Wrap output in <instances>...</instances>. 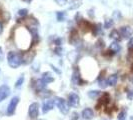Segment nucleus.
<instances>
[{"mask_svg":"<svg viewBox=\"0 0 133 120\" xmlns=\"http://www.w3.org/2000/svg\"><path fill=\"white\" fill-rule=\"evenodd\" d=\"M22 55L23 54L19 52H14L10 51L7 55V60H8V64L11 68H17L22 64Z\"/></svg>","mask_w":133,"mask_h":120,"instance_id":"nucleus-1","label":"nucleus"},{"mask_svg":"<svg viewBox=\"0 0 133 120\" xmlns=\"http://www.w3.org/2000/svg\"><path fill=\"white\" fill-rule=\"evenodd\" d=\"M54 102H55V105L58 107L59 111L62 114H67L69 111V105L67 104V102L63 98L61 97H55L54 98Z\"/></svg>","mask_w":133,"mask_h":120,"instance_id":"nucleus-2","label":"nucleus"},{"mask_svg":"<svg viewBox=\"0 0 133 120\" xmlns=\"http://www.w3.org/2000/svg\"><path fill=\"white\" fill-rule=\"evenodd\" d=\"M18 102H19V98L16 97V96L11 99L9 105L7 107V111H6V113L8 116H12V115L15 113V110H16V107L18 105Z\"/></svg>","mask_w":133,"mask_h":120,"instance_id":"nucleus-3","label":"nucleus"},{"mask_svg":"<svg viewBox=\"0 0 133 120\" xmlns=\"http://www.w3.org/2000/svg\"><path fill=\"white\" fill-rule=\"evenodd\" d=\"M39 113V105L37 103H32L30 106H29V110H28V115L31 119H35L37 118Z\"/></svg>","mask_w":133,"mask_h":120,"instance_id":"nucleus-4","label":"nucleus"},{"mask_svg":"<svg viewBox=\"0 0 133 120\" xmlns=\"http://www.w3.org/2000/svg\"><path fill=\"white\" fill-rule=\"evenodd\" d=\"M119 33L122 38L127 39V38H131L133 34V30L130 26H122L119 29Z\"/></svg>","mask_w":133,"mask_h":120,"instance_id":"nucleus-5","label":"nucleus"},{"mask_svg":"<svg viewBox=\"0 0 133 120\" xmlns=\"http://www.w3.org/2000/svg\"><path fill=\"white\" fill-rule=\"evenodd\" d=\"M79 96L74 92H71L68 96V105L71 107H77L79 105Z\"/></svg>","mask_w":133,"mask_h":120,"instance_id":"nucleus-6","label":"nucleus"},{"mask_svg":"<svg viewBox=\"0 0 133 120\" xmlns=\"http://www.w3.org/2000/svg\"><path fill=\"white\" fill-rule=\"evenodd\" d=\"M54 105H55L54 99H47L46 101H44V103L42 105V112L44 114H46L47 112H49L50 110L53 109Z\"/></svg>","mask_w":133,"mask_h":120,"instance_id":"nucleus-7","label":"nucleus"},{"mask_svg":"<svg viewBox=\"0 0 133 120\" xmlns=\"http://www.w3.org/2000/svg\"><path fill=\"white\" fill-rule=\"evenodd\" d=\"M10 94V88L7 85H1L0 86V102L6 99Z\"/></svg>","mask_w":133,"mask_h":120,"instance_id":"nucleus-8","label":"nucleus"},{"mask_svg":"<svg viewBox=\"0 0 133 120\" xmlns=\"http://www.w3.org/2000/svg\"><path fill=\"white\" fill-rule=\"evenodd\" d=\"M71 79H72L73 84H75V85H83V83H84V81L81 79V77H80V74L78 70H74Z\"/></svg>","mask_w":133,"mask_h":120,"instance_id":"nucleus-9","label":"nucleus"},{"mask_svg":"<svg viewBox=\"0 0 133 120\" xmlns=\"http://www.w3.org/2000/svg\"><path fill=\"white\" fill-rule=\"evenodd\" d=\"M82 118L84 120H90L93 118L94 113H93V110L91 108H85L83 111H82V114H81Z\"/></svg>","mask_w":133,"mask_h":120,"instance_id":"nucleus-10","label":"nucleus"},{"mask_svg":"<svg viewBox=\"0 0 133 120\" xmlns=\"http://www.w3.org/2000/svg\"><path fill=\"white\" fill-rule=\"evenodd\" d=\"M45 86H46V83H45L42 79L35 80L33 83V87L35 88V90L38 91V92H40L41 90H43V89L45 88Z\"/></svg>","mask_w":133,"mask_h":120,"instance_id":"nucleus-11","label":"nucleus"},{"mask_svg":"<svg viewBox=\"0 0 133 120\" xmlns=\"http://www.w3.org/2000/svg\"><path fill=\"white\" fill-rule=\"evenodd\" d=\"M109 100H110L109 94H108V93H104V94H103V96H102V97H101V98L99 99V103L97 104L96 108H97V109H99V107L101 106V105H105V104H107V103L109 102Z\"/></svg>","mask_w":133,"mask_h":120,"instance_id":"nucleus-12","label":"nucleus"},{"mask_svg":"<svg viewBox=\"0 0 133 120\" xmlns=\"http://www.w3.org/2000/svg\"><path fill=\"white\" fill-rule=\"evenodd\" d=\"M41 79L43 80V81H44L46 84H48V83H51V82H53V81H54L53 76L51 75V73H50V72H44V73L42 74Z\"/></svg>","mask_w":133,"mask_h":120,"instance_id":"nucleus-13","label":"nucleus"},{"mask_svg":"<svg viewBox=\"0 0 133 120\" xmlns=\"http://www.w3.org/2000/svg\"><path fill=\"white\" fill-rule=\"evenodd\" d=\"M79 42V36L76 30H73L70 34V43H72L73 45H77V43Z\"/></svg>","mask_w":133,"mask_h":120,"instance_id":"nucleus-14","label":"nucleus"},{"mask_svg":"<svg viewBox=\"0 0 133 120\" xmlns=\"http://www.w3.org/2000/svg\"><path fill=\"white\" fill-rule=\"evenodd\" d=\"M117 80H118V75H117V74H112V75H110L109 78L107 79L108 86H115L116 83H117Z\"/></svg>","mask_w":133,"mask_h":120,"instance_id":"nucleus-15","label":"nucleus"},{"mask_svg":"<svg viewBox=\"0 0 133 120\" xmlns=\"http://www.w3.org/2000/svg\"><path fill=\"white\" fill-rule=\"evenodd\" d=\"M109 49H110L112 52H114V53L119 52L120 49H121V47H120V44L118 43V41H114V42H112V43L110 44Z\"/></svg>","mask_w":133,"mask_h":120,"instance_id":"nucleus-16","label":"nucleus"},{"mask_svg":"<svg viewBox=\"0 0 133 120\" xmlns=\"http://www.w3.org/2000/svg\"><path fill=\"white\" fill-rule=\"evenodd\" d=\"M34 55L31 56V54L30 53H25L22 55V63H24V64H28V63H30L31 61H32V58H33Z\"/></svg>","mask_w":133,"mask_h":120,"instance_id":"nucleus-17","label":"nucleus"},{"mask_svg":"<svg viewBox=\"0 0 133 120\" xmlns=\"http://www.w3.org/2000/svg\"><path fill=\"white\" fill-rule=\"evenodd\" d=\"M110 37L114 40V41H119L121 39V35L119 33V30H112L110 33Z\"/></svg>","mask_w":133,"mask_h":120,"instance_id":"nucleus-18","label":"nucleus"},{"mask_svg":"<svg viewBox=\"0 0 133 120\" xmlns=\"http://www.w3.org/2000/svg\"><path fill=\"white\" fill-rule=\"evenodd\" d=\"M56 17H57V20L59 22H62V21H64L65 18H66V12H64V11H58L56 13Z\"/></svg>","mask_w":133,"mask_h":120,"instance_id":"nucleus-19","label":"nucleus"},{"mask_svg":"<svg viewBox=\"0 0 133 120\" xmlns=\"http://www.w3.org/2000/svg\"><path fill=\"white\" fill-rule=\"evenodd\" d=\"M99 86L101 88H105L106 86H108V83H107V79L104 78V76H100L99 77Z\"/></svg>","mask_w":133,"mask_h":120,"instance_id":"nucleus-20","label":"nucleus"},{"mask_svg":"<svg viewBox=\"0 0 133 120\" xmlns=\"http://www.w3.org/2000/svg\"><path fill=\"white\" fill-rule=\"evenodd\" d=\"M88 95H89L90 98L95 99L96 97H98V96L100 95V91H98V90H92V91H90V92L88 93Z\"/></svg>","mask_w":133,"mask_h":120,"instance_id":"nucleus-21","label":"nucleus"},{"mask_svg":"<svg viewBox=\"0 0 133 120\" xmlns=\"http://www.w3.org/2000/svg\"><path fill=\"white\" fill-rule=\"evenodd\" d=\"M113 24H114V22L112 19H106L105 22H104V28L109 29V28H111V27L113 26Z\"/></svg>","mask_w":133,"mask_h":120,"instance_id":"nucleus-22","label":"nucleus"},{"mask_svg":"<svg viewBox=\"0 0 133 120\" xmlns=\"http://www.w3.org/2000/svg\"><path fill=\"white\" fill-rule=\"evenodd\" d=\"M92 30H93V34L96 35L101 32V24H97V25H93L92 26Z\"/></svg>","mask_w":133,"mask_h":120,"instance_id":"nucleus-23","label":"nucleus"},{"mask_svg":"<svg viewBox=\"0 0 133 120\" xmlns=\"http://www.w3.org/2000/svg\"><path fill=\"white\" fill-rule=\"evenodd\" d=\"M126 110H122L118 115V120H126Z\"/></svg>","mask_w":133,"mask_h":120,"instance_id":"nucleus-24","label":"nucleus"},{"mask_svg":"<svg viewBox=\"0 0 133 120\" xmlns=\"http://www.w3.org/2000/svg\"><path fill=\"white\" fill-rule=\"evenodd\" d=\"M23 82H24V77H23V76H21L19 79L16 81V83H15V87H16V88H19V87L23 84Z\"/></svg>","mask_w":133,"mask_h":120,"instance_id":"nucleus-25","label":"nucleus"},{"mask_svg":"<svg viewBox=\"0 0 133 120\" xmlns=\"http://www.w3.org/2000/svg\"><path fill=\"white\" fill-rule=\"evenodd\" d=\"M27 14H28V10L27 9H20L19 11H18V15L21 16V17H25V16H27Z\"/></svg>","mask_w":133,"mask_h":120,"instance_id":"nucleus-26","label":"nucleus"},{"mask_svg":"<svg viewBox=\"0 0 133 120\" xmlns=\"http://www.w3.org/2000/svg\"><path fill=\"white\" fill-rule=\"evenodd\" d=\"M128 50L131 52L133 51V37H131L128 41Z\"/></svg>","mask_w":133,"mask_h":120,"instance_id":"nucleus-27","label":"nucleus"},{"mask_svg":"<svg viewBox=\"0 0 133 120\" xmlns=\"http://www.w3.org/2000/svg\"><path fill=\"white\" fill-rule=\"evenodd\" d=\"M127 98L129 100H131L133 98V90L132 89H129L128 92H127Z\"/></svg>","mask_w":133,"mask_h":120,"instance_id":"nucleus-28","label":"nucleus"},{"mask_svg":"<svg viewBox=\"0 0 133 120\" xmlns=\"http://www.w3.org/2000/svg\"><path fill=\"white\" fill-rule=\"evenodd\" d=\"M55 1H56V3H57L58 5L62 6V5H65V4H66L68 0H55Z\"/></svg>","mask_w":133,"mask_h":120,"instance_id":"nucleus-29","label":"nucleus"},{"mask_svg":"<svg viewBox=\"0 0 133 120\" xmlns=\"http://www.w3.org/2000/svg\"><path fill=\"white\" fill-rule=\"evenodd\" d=\"M54 52L57 54V55H61V52H62V48L60 46H57L56 48H55V50H54Z\"/></svg>","mask_w":133,"mask_h":120,"instance_id":"nucleus-30","label":"nucleus"},{"mask_svg":"<svg viewBox=\"0 0 133 120\" xmlns=\"http://www.w3.org/2000/svg\"><path fill=\"white\" fill-rule=\"evenodd\" d=\"M54 43H55L57 46H60V45H61V39H60V38H58V39L54 40Z\"/></svg>","mask_w":133,"mask_h":120,"instance_id":"nucleus-31","label":"nucleus"},{"mask_svg":"<svg viewBox=\"0 0 133 120\" xmlns=\"http://www.w3.org/2000/svg\"><path fill=\"white\" fill-rule=\"evenodd\" d=\"M72 115H73L72 120H77V118H78V114L76 113V112H73V113H72Z\"/></svg>","mask_w":133,"mask_h":120,"instance_id":"nucleus-32","label":"nucleus"},{"mask_svg":"<svg viewBox=\"0 0 133 120\" xmlns=\"http://www.w3.org/2000/svg\"><path fill=\"white\" fill-rule=\"evenodd\" d=\"M2 29H3V26H2V23L0 22V33L2 32Z\"/></svg>","mask_w":133,"mask_h":120,"instance_id":"nucleus-33","label":"nucleus"},{"mask_svg":"<svg viewBox=\"0 0 133 120\" xmlns=\"http://www.w3.org/2000/svg\"><path fill=\"white\" fill-rule=\"evenodd\" d=\"M2 58V48L0 47V59Z\"/></svg>","mask_w":133,"mask_h":120,"instance_id":"nucleus-34","label":"nucleus"},{"mask_svg":"<svg viewBox=\"0 0 133 120\" xmlns=\"http://www.w3.org/2000/svg\"><path fill=\"white\" fill-rule=\"evenodd\" d=\"M23 1H25V2H27V3H30L32 0H23Z\"/></svg>","mask_w":133,"mask_h":120,"instance_id":"nucleus-35","label":"nucleus"},{"mask_svg":"<svg viewBox=\"0 0 133 120\" xmlns=\"http://www.w3.org/2000/svg\"><path fill=\"white\" fill-rule=\"evenodd\" d=\"M130 120H133V116H131V118H130Z\"/></svg>","mask_w":133,"mask_h":120,"instance_id":"nucleus-36","label":"nucleus"},{"mask_svg":"<svg viewBox=\"0 0 133 120\" xmlns=\"http://www.w3.org/2000/svg\"><path fill=\"white\" fill-rule=\"evenodd\" d=\"M132 78H133V74H132Z\"/></svg>","mask_w":133,"mask_h":120,"instance_id":"nucleus-37","label":"nucleus"}]
</instances>
